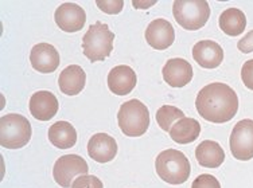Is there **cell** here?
Segmentation results:
<instances>
[{
  "instance_id": "6da1fadb",
  "label": "cell",
  "mask_w": 253,
  "mask_h": 188,
  "mask_svg": "<svg viewBox=\"0 0 253 188\" xmlns=\"http://www.w3.org/2000/svg\"><path fill=\"white\" fill-rule=\"evenodd\" d=\"M195 106L202 118L222 124L236 116L239 111V97L228 85L214 82L201 89L195 100Z\"/></svg>"
},
{
  "instance_id": "7a4b0ae2",
  "label": "cell",
  "mask_w": 253,
  "mask_h": 188,
  "mask_svg": "<svg viewBox=\"0 0 253 188\" xmlns=\"http://www.w3.org/2000/svg\"><path fill=\"white\" fill-rule=\"evenodd\" d=\"M156 174L169 184H183L191 172L189 159L176 150H166L158 154L155 160Z\"/></svg>"
},
{
  "instance_id": "3957f363",
  "label": "cell",
  "mask_w": 253,
  "mask_h": 188,
  "mask_svg": "<svg viewBox=\"0 0 253 188\" xmlns=\"http://www.w3.org/2000/svg\"><path fill=\"white\" fill-rule=\"evenodd\" d=\"M115 34L108 24L96 22L83 38V53L90 62H100L108 58L113 50Z\"/></svg>"
},
{
  "instance_id": "277c9868",
  "label": "cell",
  "mask_w": 253,
  "mask_h": 188,
  "mask_svg": "<svg viewBox=\"0 0 253 188\" xmlns=\"http://www.w3.org/2000/svg\"><path fill=\"white\" fill-rule=\"evenodd\" d=\"M117 122L124 135L139 137L144 135L150 126V112L139 100H129L120 106Z\"/></svg>"
},
{
  "instance_id": "5b68a950",
  "label": "cell",
  "mask_w": 253,
  "mask_h": 188,
  "mask_svg": "<svg viewBox=\"0 0 253 188\" xmlns=\"http://www.w3.org/2000/svg\"><path fill=\"white\" fill-rule=\"evenodd\" d=\"M31 139V125L20 114H5L0 118V145L7 150H19Z\"/></svg>"
},
{
  "instance_id": "8992f818",
  "label": "cell",
  "mask_w": 253,
  "mask_h": 188,
  "mask_svg": "<svg viewBox=\"0 0 253 188\" xmlns=\"http://www.w3.org/2000/svg\"><path fill=\"white\" fill-rule=\"evenodd\" d=\"M172 15L183 29L195 31L209 20V3L206 0H176L172 4Z\"/></svg>"
},
{
  "instance_id": "52a82bcc",
  "label": "cell",
  "mask_w": 253,
  "mask_h": 188,
  "mask_svg": "<svg viewBox=\"0 0 253 188\" xmlns=\"http://www.w3.org/2000/svg\"><path fill=\"white\" fill-rule=\"evenodd\" d=\"M229 144L234 159L241 161L253 159V120L239 121L232 130Z\"/></svg>"
},
{
  "instance_id": "ba28073f",
  "label": "cell",
  "mask_w": 253,
  "mask_h": 188,
  "mask_svg": "<svg viewBox=\"0 0 253 188\" xmlns=\"http://www.w3.org/2000/svg\"><path fill=\"white\" fill-rule=\"evenodd\" d=\"M89 167L86 161L78 154H65L59 157L53 168L55 183L63 188H70V184L76 176L88 175Z\"/></svg>"
},
{
  "instance_id": "9c48e42d",
  "label": "cell",
  "mask_w": 253,
  "mask_h": 188,
  "mask_svg": "<svg viewBox=\"0 0 253 188\" xmlns=\"http://www.w3.org/2000/svg\"><path fill=\"white\" fill-rule=\"evenodd\" d=\"M54 19L59 29L65 33H77L86 22V14L83 7L74 3H63L55 10Z\"/></svg>"
},
{
  "instance_id": "30bf717a",
  "label": "cell",
  "mask_w": 253,
  "mask_h": 188,
  "mask_svg": "<svg viewBox=\"0 0 253 188\" xmlns=\"http://www.w3.org/2000/svg\"><path fill=\"white\" fill-rule=\"evenodd\" d=\"M30 62L37 72L49 74L57 70L61 59H59V53L53 44L38 43L31 48Z\"/></svg>"
},
{
  "instance_id": "8fae6325",
  "label": "cell",
  "mask_w": 253,
  "mask_h": 188,
  "mask_svg": "<svg viewBox=\"0 0 253 188\" xmlns=\"http://www.w3.org/2000/svg\"><path fill=\"white\" fill-rule=\"evenodd\" d=\"M146 40L155 50H166L175 40L172 24L166 19H155L146 29Z\"/></svg>"
},
{
  "instance_id": "7c38bea8",
  "label": "cell",
  "mask_w": 253,
  "mask_h": 188,
  "mask_svg": "<svg viewBox=\"0 0 253 188\" xmlns=\"http://www.w3.org/2000/svg\"><path fill=\"white\" fill-rule=\"evenodd\" d=\"M136 73L126 65H119L108 74V87L116 96L129 94L136 86Z\"/></svg>"
},
{
  "instance_id": "4fadbf2b",
  "label": "cell",
  "mask_w": 253,
  "mask_h": 188,
  "mask_svg": "<svg viewBox=\"0 0 253 188\" xmlns=\"http://www.w3.org/2000/svg\"><path fill=\"white\" fill-rule=\"evenodd\" d=\"M163 79L171 87H183L193 79V68L182 58L169 59L163 66Z\"/></svg>"
},
{
  "instance_id": "5bb4252c",
  "label": "cell",
  "mask_w": 253,
  "mask_h": 188,
  "mask_svg": "<svg viewBox=\"0 0 253 188\" xmlns=\"http://www.w3.org/2000/svg\"><path fill=\"white\" fill-rule=\"evenodd\" d=\"M193 58L201 68L215 69L224 61V50L217 42L200 40L193 47Z\"/></svg>"
},
{
  "instance_id": "9a60e30c",
  "label": "cell",
  "mask_w": 253,
  "mask_h": 188,
  "mask_svg": "<svg viewBox=\"0 0 253 188\" xmlns=\"http://www.w3.org/2000/svg\"><path fill=\"white\" fill-rule=\"evenodd\" d=\"M58 100L53 93L41 90L34 93L30 98V112L39 121L51 120L58 112Z\"/></svg>"
},
{
  "instance_id": "2e32d148",
  "label": "cell",
  "mask_w": 253,
  "mask_h": 188,
  "mask_svg": "<svg viewBox=\"0 0 253 188\" xmlns=\"http://www.w3.org/2000/svg\"><path fill=\"white\" fill-rule=\"evenodd\" d=\"M88 153L97 163H109L116 157V140L107 133H96L88 143Z\"/></svg>"
},
{
  "instance_id": "e0dca14e",
  "label": "cell",
  "mask_w": 253,
  "mask_h": 188,
  "mask_svg": "<svg viewBox=\"0 0 253 188\" xmlns=\"http://www.w3.org/2000/svg\"><path fill=\"white\" fill-rule=\"evenodd\" d=\"M85 82H86V74L78 65H70L66 69H63L58 78L59 89L66 96L80 94L85 87Z\"/></svg>"
},
{
  "instance_id": "ac0fdd59",
  "label": "cell",
  "mask_w": 253,
  "mask_h": 188,
  "mask_svg": "<svg viewBox=\"0 0 253 188\" xmlns=\"http://www.w3.org/2000/svg\"><path fill=\"white\" fill-rule=\"evenodd\" d=\"M195 157L200 165L205 168H218L219 165L224 163L225 152L218 143L205 140L197 147Z\"/></svg>"
},
{
  "instance_id": "d6986e66",
  "label": "cell",
  "mask_w": 253,
  "mask_h": 188,
  "mask_svg": "<svg viewBox=\"0 0 253 188\" xmlns=\"http://www.w3.org/2000/svg\"><path fill=\"white\" fill-rule=\"evenodd\" d=\"M49 140L59 150H69L77 143V132L68 121H58L49 128Z\"/></svg>"
},
{
  "instance_id": "ffe728a7",
  "label": "cell",
  "mask_w": 253,
  "mask_h": 188,
  "mask_svg": "<svg viewBox=\"0 0 253 188\" xmlns=\"http://www.w3.org/2000/svg\"><path fill=\"white\" fill-rule=\"evenodd\" d=\"M170 136L178 144H190L198 139L201 133V124L195 118L183 117L171 126Z\"/></svg>"
},
{
  "instance_id": "44dd1931",
  "label": "cell",
  "mask_w": 253,
  "mask_h": 188,
  "mask_svg": "<svg viewBox=\"0 0 253 188\" xmlns=\"http://www.w3.org/2000/svg\"><path fill=\"white\" fill-rule=\"evenodd\" d=\"M247 27V18L239 8H228L219 16V29L229 37H239Z\"/></svg>"
},
{
  "instance_id": "7402d4cb",
  "label": "cell",
  "mask_w": 253,
  "mask_h": 188,
  "mask_svg": "<svg viewBox=\"0 0 253 188\" xmlns=\"http://www.w3.org/2000/svg\"><path fill=\"white\" fill-rule=\"evenodd\" d=\"M155 116L156 121H158V125L161 126L165 132H170L171 126L174 125L176 121L186 117L185 113L180 109L171 105H163L162 108H159Z\"/></svg>"
},
{
  "instance_id": "603a6c76",
  "label": "cell",
  "mask_w": 253,
  "mask_h": 188,
  "mask_svg": "<svg viewBox=\"0 0 253 188\" xmlns=\"http://www.w3.org/2000/svg\"><path fill=\"white\" fill-rule=\"evenodd\" d=\"M70 188H104V184L94 175H83L74 180Z\"/></svg>"
},
{
  "instance_id": "cb8c5ba5",
  "label": "cell",
  "mask_w": 253,
  "mask_h": 188,
  "mask_svg": "<svg viewBox=\"0 0 253 188\" xmlns=\"http://www.w3.org/2000/svg\"><path fill=\"white\" fill-rule=\"evenodd\" d=\"M191 188H221V184L214 176L204 174L195 179L191 184Z\"/></svg>"
},
{
  "instance_id": "d4e9b609",
  "label": "cell",
  "mask_w": 253,
  "mask_h": 188,
  "mask_svg": "<svg viewBox=\"0 0 253 188\" xmlns=\"http://www.w3.org/2000/svg\"><path fill=\"white\" fill-rule=\"evenodd\" d=\"M97 5L98 8L101 11H104V12H107V14H119L120 11L123 10V5H124V3H123L122 0H113V1H107V0H97Z\"/></svg>"
},
{
  "instance_id": "484cf974",
  "label": "cell",
  "mask_w": 253,
  "mask_h": 188,
  "mask_svg": "<svg viewBox=\"0 0 253 188\" xmlns=\"http://www.w3.org/2000/svg\"><path fill=\"white\" fill-rule=\"evenodd\" d=\"M241 79L245 86L253 90V59H249L243 65L241 69Z\"/></svg>"
},
{
  "instance_id": "4316f807",
  "label": "cell",
  "mask_w": 253,
  "mask_h": 188,
  "mask_svg": "<svg viewBox=\"0 0 253 188\" xmlns=\"http://www.w3.org/2000/svg\"><path fill=\"white\" fill-rule=\"evenodd\" d=\"M237 47L241 53L248 54L253 51V30L249 31L248 34L245 35L243 39H240L239 43H237Z\"/></svg>"
}]
</instances>
